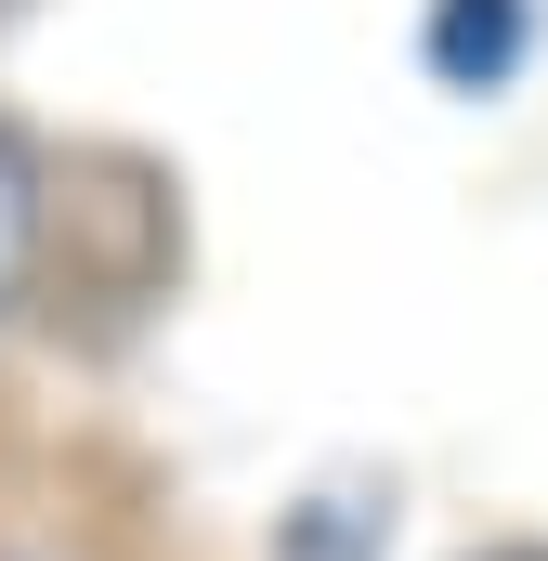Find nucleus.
<instances>
[{
  "label": "nucleus",
  "instance_id": "nucleus-2",
  "mask_svg": "<svg viewBox=\"0 0 548 561\" xmlns=\"http://www.w3.org/2000/svg\"><path fill=\"white\" fill-rule=\"evenodd\" d=\"M39 157H26V131H0V327H13V300H26V275H39Z\"/></svg>",
  "mask_w": 548,
  "mask_h": 561
},
{
  "label": "nucleus",
  "instance_id": "nucleus-1",
  "mask_svg": "<svg viewBox=\"0 0 548 561\" xmlns=\"http://www.w3.org/2000/svg\"><path fill=\"white\" fill-rule=\"evenodd\" d=\"M418 53H431V79H444V92H496V79L536 53V0H431Z\"/></svg>",
  "mask_w": 548,
  "mask_h": 561
},
{
  "label": "nucleus",
  "instance_id": "nucleus-4",
  "mask_svg": "<svg viewBox=\"0 0 548 561\" xmlns=\"http://www.w3.org/2000/svg\"><path fill=\"white\" fill-rule=\"evenodd\" d=\"M0 13H13V0H0Z\"/></svg>",
  "mask_w": 548,
  "mask_h": 561
},
{
  "label": "nucleus",
  "instance_id": "nucleus-3",
  "mask_svg": "<svg viewBox=\"0 0 548 561\" xmlns=\"http://www.w3.org/2000/svg\"><path fill=\"white\" fill-rule=\"evenodd\" d=\"M483 561H548V549H483Z\"/></svg>",
  "mask_w": 548,
  "mask_h": 561
}]
</instances>
